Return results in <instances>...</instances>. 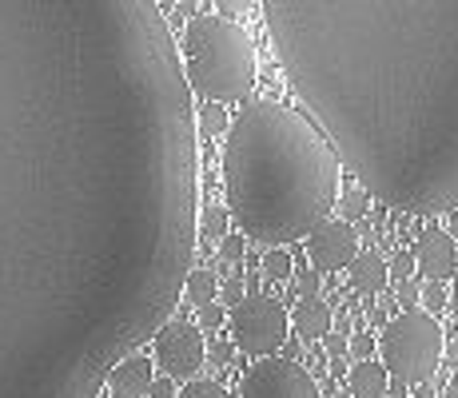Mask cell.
I'll return each instance as SVG.
<instances>
[{"label": "cell", "instance_id": "6da1fadb", "mask_svg": "<svg viewBox=\"0 0 458 398\" xmlns=\"http://www.w3.org/2000/svg\"><path fill=\"white\" fill-rule=\"evenodd\" d=\"M199 128L160 0H0V398H100L172 318Z\"/></svg>", "mask_w": 458, "mask_h": 398}, {"label": "cell", "instance_id": "7a4b0ae2", "mask_svg": "<svg viewBox=\"0 0 458 398\" xmlns=\"http://www.w3.org/2000/svg\"><path fill=\"white\" fill-rule=\"evenodd\" d=\"M284 76L367 196L458 207V0H263Z\"/></svg>", "mask_w": 458, "mask_h": 398}, {"label": "cell", "instance_id": "3957f363", "mask_svg": "<svg viewBox=\"0 0 458 398\" xmlns=\"http://www.w3.org/2000/svg\"><path fill=\"white\" fill-rule=\"evenodd\" d=\"M339 172V156L315 120L279 100L243 104L227 123L224 196L251 243L287 247L331 219L343 191Z\"/></svg>", "mask_w": 458, "mask_h": 398}, {"label": "cell", "instance_id": "277c9868", "mask_svg": "<svg viewBox=\"0 0 458 398\" xmlns=\"http://www.w3.org/2000/svg\"><path fill=\"white\" fill-rule=\"evenodd\" d=\"M180 64L191 96H204L211 104L243 100L255 88V76H259V60H255V44L248 29L240 21L211 13L188 21Z\"/></svg>", "mask_w": 458, "mask_h": 398}, {"label": "cell", "instance_id": "5b68a950", "mask_svg": "<svg viewBox=\"0 0 458 398\" xmlns=\"http://www.w3.org/2000/svg\"><path fill=\"white\" fill-rule=\"evenodd\" d=\"M443 326L430 311H403L378 334V362L386 367V375L407 386L430 383L443 367Z\"/></svg>", "mask_w": 458, "mask_h": 398}, {"label": "cell", "instance_id": "8992f818", "mask_svg": "<svg viewBox=\"0 0 458 398\" xmlns=\"http://www.w3.org/2000/svg\"><path fill=\"white\" fill-rule=\"evenodd\" d=\"M227 326H232L235 347L267 359L292 334V315H287V303L279 295L255 291V295H243V303H235L227 311Z\"/></svg>", "mask_w": 458, "mask_h": 398}, {"label": "cell", "instance_id": "52a82bcc", "mask_svg": "<svg viewBox=\"0 0 458 398\" xmlns=\"http://www.w3.org/2000/svg\"><path fill=\"white\" fill-rule=\"evenodd\" d=\"M152 351H156V367L167 378H196L208 359L204 331L196 323H188V318H167L152 334Z\"/></svg>", "mask_w": 458, "mask_h": 398}, {"label": "cell", "instance_id": "ba28073f", "mask_svg": "<svg viewBox=\"0 0 458 398\" xmlns=\"http://www.w3.org/2000/svg\"><path fill=\"white\" fill-rule=\"evenodd\" d=\"M235 398H323V394L307 367H299L292 359H259L243 375Z\"/></svg>", "mask_w": 458, "mask_h": 398}, {"label": "cell", "instance_id": "9c48e42d", "mask_svg": "<svg viewBox=\"0 0 458 398\" xmlns=\"http://www.w3.org/2000/svg\"><path fill=\"white\" fill-rule=\"evenodd\" d=\"M359 251H363V247H359L355 227L343 224V219H323L315 232H307V263H311L319 275L351 267V259H355Z\"/></svg>", "mask_w": 458, "mask_h": 398}, {"label": "cell", "instance_id": "30bf717a", "mask_svg": "<svg viewBox=\"0 0 458 398\" xmlns=\"http://www.w3.org/2000/svg\"><path fill=\"white\" fill-rule=\"evenodd\" d=\"M411 255H415V271L427 283H451L458 271V243L446 232H438V227L422 232Z\"/></svg>", "mask_w": 458, "mask_h": 398}, {"label": "cell", "instance_id": "8fae6325", "mask_svg": "<svg viewBox=\"0 0 458 398\" xmlns=\"http://www.w3.org/2000/svg\"><path fill=\"white\" fill-rule=\"evenodd\" d=\"M287 315H292V331L303 343H319L323 334L335 326V311H331V303L319 295V291H315V295H299L295 307Z\"/></svg>", "mask_w": 458, "mask_h": 398}, {"label": "cell", "instance_id": "7c38bea8", "mask_svg": "<svg viewBox=\"0 0 458 398\" xmlns=\"http://www.w3.org/2000/svg\"><path fill=\"white\" fill-rule=\"evenodd\" d=\"M148 386H152V362H148L144 355H136V351L108 370L112 398H144Z\"/></svg>", "mask_w": 458, "mask_h": 398}, {"label": "cell", "instance_id": "4fadbf2b", "mask_svg": "<svg viewBox=\"0 0 458 398\" xmlns=\"http://www.w3.org/2000/svg\"><path fill=\"white\" fill-rule=\"evenodd\" d=\"M351 287L359 291V295H378V291L386 287V259L375 251V247H367V251H359L355 259H351Z\"/></svg>", "mask_w": 458, "mask_h": 398}, {"label": "cell", "instance_id": "5bb4252c", "mask_svg": "<svg viewBox=\"0 0 458 398\" xmlns=\"http://www.w3.org/2000/svg\"><path fill=\"white\" fill-rule=\"evenodd\" d=\"M386 383H391V375H386V367L383 362H375V359H363V362H355V367L347 370L351 398H383Z\"/></svg>", "mask_w": 458, "mask_h": 398}, {"label": "cell", "instance_id": "9a60e30c", "mask_svg": "<svg viewBox=\"0 0 458 398\" xmlns=\"http://www.w3.org/2000/svg\"><path fill=\"white\" fill-rule=\"evenodd\" d=\"M183 303L188 307H208V303H216V295H219V279H216V271L211 267H191L188 271V279H183Z\"/></svg>", "mask_w": 458, "mask_h": 398}, {"label": "cell", "instance_id": "2e32d148", "mask_svg": "<svg viewBox=\"0 0 458 398\" xmlns=\"http://www.w3.org/2000/svg\"><path fill=\"white\" fill-rule=\"evenodd\" d=\"M335 207H339L343 224H351V219H359L367 207H371V196H367L363 188H347V191H339V199H335Z\"/></svg>", "mask_w": 458, "mask_h": 398}, {"label": "cell", "instance_id": "e0dca14e", "mask_svg": "<svg viewBox=\"0 0 458 398\" xmlns=\"http://www.w3.org/2000/svg\"><path fill=\"white\" fill-rule=\"evenodd\" d=\"M227 123H232V120H227L224 104H211V100H208L204 108L196 112V128L204 131V136H219V131H227Z\"/></svg>", "mask_w": 458, "mask_h": 398}, {"label": "cell", "instance_id": "ac0fdd59", "mask_svg": "<svg viewBox=\"0 0 458 398\" xmlns=\"http://www.w3.org/2000/svg\"><path fill=\"white\" fill-rule=\"evenodd\" d=\"M351 334H355V326H351V323H347V318H343V315H339V323H335V326H331V331H327V334H323V339H319V343H323V351H327V355H331V359H343V351H347Z\"/></svg>", "mask_w": 458, "mask_h": 398}, {"label": "cell", "instance_id": "d6986e66", "mask_svg": "<svg viewBox=\"0 0 458 398\" xmlns=\"http://www.w3.org/2000/svg\"><path fill=\"white\" fill-rule=\"evenodd\" d=\"M263 275L276 279V283L292 275V255H287V247H271L267 259H263Z\"/></svg>", "mask_w": 458, "mask_h": 398}, {"label": "cell", "instance_id": "ffe728a7", "mask_svg": "<svg viewBox=\"0 0 458 398\" xmlns=\"http://www.w3.org/2000/svg\"><path fill=\"white\" fill-rule=\"evenodd\" d=\"M175 398H232V394H227L219 383H211V378H191Z\"/></svg>", "mask_w": 458, "mask_h": 398}, {"label": "cell", "instance_id": "44dd1931", "mask_svg": "<svg viewBox=\"0 0 458 398\" xmlns=\"http://www.w3.org/2000/svg\"><path fill=\"white\" fill-rule=\"evenodd\" d=\"M204 239H224L227 235V207H204Z\"/></svg>", "mask_w": 458, "mask_h": 398}, {"label": "cell", "instance_id": "7402d4cb", "mask_svg": "<svg viewBox=\"0 0 458 398\" xmlns=\"http://www.w3.org/2000/svg\"><path fill=\"white\" fill-rule=\"evenodd\" d=\"M243 243H248V239H243L240 232H227L224 239H219V263H227V267L240 263L243 259Z\"/></svg>", "mask_w": 458, "mask_h": 398}, {"label": "cell", "instance_id": "603a6c76", "mask_svg": "<svg viewBox=\"0 0 458 398\" xmlns=\"http://www.w3.org/2000/svg\"><path fill=\"white\" fill-rule=\"evenodd\" d=\"M386 279H394V283L415 279V255H411V251H394V259L386 263Z\"/></svg>", "mask_w": 458, "mask_h": 398}, {"label": "cell", "instance_id": "cb8c5ba5", "mask_svg": "<svg viewBox=\"0 0 458 398\" xmlns=\"http://www.w3.org/2000/svg\"><path fill=\"white\" fill-rule=\"evenodd\" d=\"M319 271H315L311 267V263H299V271H295V291H299V295H315V291H319Z\"/></svg>", "mask_w": 458, "mask_h": 398}, {"label": "cell", "instance_id": "d4e9b609", "mask_svg": "<svg viewBox=\"0 0 458 398\" xmlns=\"http://www.w3.org/2000/svg\"><path fill=\"white\" fill-rule=\"evenodd\" d=\"M216 303H219V307H235V303H243V279H227V283H219Z\"/></svg>", "mask_w": 458, "mask_h": 398}, {"label": "cell", "instance_id": "484cf974", "mask_svg": "<svg viewBox=\"0 0 458 398\" xmlns=\"http://www.w3.org/2000/svg\"><path fill=\"white\" fill-rule=\"evenodd\" d=\"M227 318V307H219V303H208V307H199V331H216L219 323Z\"/></svg>", "mask_w": 458, "mask_h": 398}, {"label": "cell", "instance_id": "4316f807", "mask_svg": "<svg viewBox=\"0 0 458 398\" xmlns=\"http://www.w3.org/2000/svg\"><path fill=\"white\" fill-rule=\"evenodd\" d=\"M351 355H355V362H363V359H371L375 355V339L371 334H351Z\"/></svg>", "mask_w": 458, "mask_h": 398}, {"label": "cell", "instance_id": "83f0119b", "mask_svg": "<svg viewBox=\"0 0 458 398\" xmlns=\"http://www.w3.org/2000/svg\"><path fill=\"white\" fill-rule=\"evenodd\" d=\"M219 16H227V21H235V16H243L251 8V0H216Z\"/></svg>", "mask_w": 458, "mask_h": 398}, {"label": "cell", "instance_id": "f1b7e54d", "mask_svg": "<svg viewBox=\"0 0 458 398\" xmlns=\"http://www.w3.org/2000/svg\"><path fill=\"white\" fill-rule=\"evenodd\" d=\"M144 398H175V378H152V386H148Z\"/></svg>", "mask_w": 458, "mask_h": 398}, {"label": "cell", "instance_id": "f546056e", "mask_svg": "<svg viewBox=\"0 0 458 398\" xmlns=\"http://www.w3.org/2000/svg\"><path fill=\"white\" fill-rule=\"evenodd\" d=\"M419 295H422V287H419L415 279H403V283H399V299H403V307H407V311L419 303Z\"/></svg>", "mask_w": 458, "mask_h": 398}, {"label": "cell", "instance_id": "4dcf8cb0", "mask_svg": "<svg viewBox=\"0 0 458 398\" xmlns=\"http://www.w3.org/2000/svg\"><path fill=\"white\" fill-rule=\"evenodd\" d=\"M419 303H427L430 311H438V307H446V299H443V291H438V283H427V287H422Z\"/></svg>", "mask_w": 458, "mask_h": 398}, {"label": "cell", "instance_id": "1f68e13d", "mask_svg": "<svg viewBox=\"0 0 458 398\" xmlns=\"http://www.w3.org/2000/svg\"><path fill=\"white\" fill-rule=\"evenodd\" d=\"M232 359H235V347H232V343H216V347H211V362H216V367H227Z\"/></svg>", "mask_w": 458, "mask_h": 398}, {"label": "cell", "instance_id": "d6a6232c", "mask_svg": "<svg viewBox=\"0 0 458 398\" xmlns=\"http://www.w3.org/2000/svg\"><path fill=\"white\" fill-rule=\"evenodd\" d=\"M383 398H407V383H399V378H394V383H386Z\"/></svg>", "mask_w": 458, "mask_h": 398}, {"label": "cell", "instance_id": "836d02e7", "mask_svg": "<svg viewBox=\"0 0 458 398\" xmlns=\"http://www.w3.org/2000/svg\"><path fill=\"white\" fill-rule=\"evenodd\" d=\"M446 307H451L454 318H458V271H454V279H451V299H446Z\"/></svg>", "mask_w": 458, "mask_h": 398}, {"label": "cell", "instance_id": "e575fe53", "mask_svg": "<svg viewBox=\"0 0 458 398\" xmlns=\"http://www.w3.org/2000/svg\"><path fill=\"white\" fill-rule=\"evenodd\" d=\"M407 398H435V386H430V383H419L415 394H407Z\"/></svg>", "mask_w": 458, "mask_h": 398}, {"label": "cell", "instance_id": "d590c367", "mask_svg": "<svg viewBox=\"0 0 458 398\" xmlns=\"http://www.w3.org/2000/svg\"><path fill=\"white\" fill-rule=\"evenodd\" d=\"M196 8H199L196 0H180V13H183V16H196Z\"/></svg>", "mask_w": 458, "mask_h": 398}, {"label": "cell", "instance_id": "8d00e7d4", "mask_svg": "<svg viewBox=\"0 0 458 398\" xmlns=\"http://www.w3.org/2000/svg\"><path fill=\"white\" fill-rule=\"evenodd\" d=\"M443 398H458V386H451V391H446Z\"/></svg>", "mask_w": 458, "mask_h": 398}]
</instances>
